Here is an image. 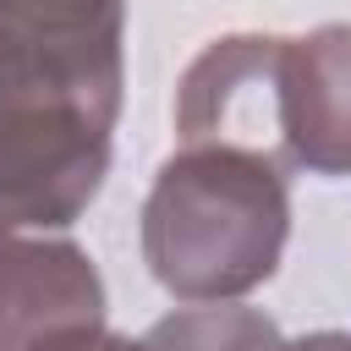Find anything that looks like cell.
<instances>
[{"instance_id":"obj_7","label":"cell","mask_w":351,"mask_h":351,"mask_svg":"<svg viewBox=\"0 0 351 351\" xmlns=\"http://www.w3.org/2000/svg\"><path fill=\"white\" fill-rule=\"evenodd\" d=\"M285 351H351V335L346 329H318V335H307V340H296Z\"/></svg>"},{"instance_id":"obj_5","label":"cell","mask_w":351,"mask_h":351,"mask_svg":"<svg viewBox=\"0 0 351 351\" xmlns=\"http://www.w3.org/2000/svg\"><path fill=\"white\" fill-rule=\"evenodd\" d=\"M143 351H285V340L274 318H263L258 307L208 302V307H181L159 318L143 335Z\"/></svg>"},{"instance_id":"obj_4","label":"cell","mask_w":351,"mask_h":351,"mask_svg":"<svg viewBox=\"0 0 351 351\" xmlns=\"http://www.w3.org/2000/svg\"><path fill=\"white\" fill-rule=\"evenodd\" d=\"M274 110L285 165L351 176V22H329L307 38H280Z\"/></svg>"},{"instance_id":"obj_6","label":"cell","mask_w":351,"mask_h":351,"mask_svg":"<svg viewBox=\"0 0 351 351\" xmlns=\"http://www.w3.org/2000/svg\"><path fill=\"white\" fill-rule=\"evenodd\" d=\"M0 22L60 44H121L126 0H0Z\"/></svg>"},{"instance_id":"obj_2","label":"cell","mask_w":351,"mask_h":351,"mask_svg":"<svg viewBox=\"0 0 351 351\" xmlns=\"http://www.w3.org/2000/svg\"><path fill=\"white\" fill-rule=\"evenodd\" d=\"M285 236V165L230 143H181L143 203V258L181 302L247 296L280 269Z\"/></svg>"},{"instance_id":"obj_1","label":"cell","mask_w":351,"mask_h":351,"mask_svg":"<svg viewBox=\"0 0 351 351\" xmlns=\"http://www.w3.org/2000/svg\"><path fill=\"white\" fill-rule=\"evenodd\" d=\"M121 44H60L0 22V219L60 230L110 170Z\"/></svg>"},{"instance_id":"obj_3","label":"cell","mask_w":351,"mask_h":351,"mask_svg":"<svg viewBox=\"0 0 351 351\" xmlns=\"http://www.w3.org/2000/svg\"><path fill=\"white\" fill-rule=\"evenodd\" d=\"M104 329L93 258L49 230L0 219V351H88Z\"/></svg>"}]
</instances>
